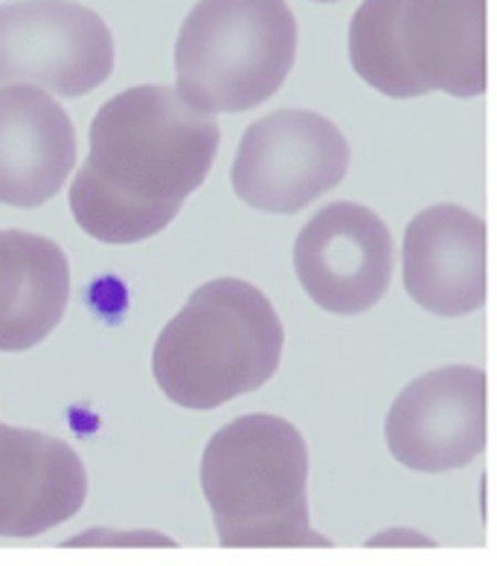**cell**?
I'll list each match as a JSON object with an SVG mask.
<instances>
[{
  "instance_id": "obj_1",
  "label": "cell",
  "mask_w": 497,
  "mask_h": 566,
  "mask_svg": "<svg viewBox=\"0 0 497 566\" xmlns=\"http://www.w3.org/2000/svg\"><path fill=\"white\" fill-rule=\"evenodd\" d=\"M218 125L175 87H128L91 125V155L71 187V212L105 244H137L175 221L216 160Z\"/></svg>"
},
{
  "instance_id": "obj_2",
  "label": "cell",
  "mask_w": 497,
  "mask_h": 566,
  "mask_svg": "<svg viewBox=\"0 0 497 566\" xmlns=\"http://www.w3.org/2000/svg\"><path fill=\"white\" fill-rule=\"evenodd\" d=\"M201 489L227 549L329 546L309 520V448L280 416L221 427L204 448Z\"/></svg>"
},
{
  "instance_id": "obj_3",
  "label": "cell",
  "mask_w": 497,
  "mask_h": 566,
  "mask_svg": "<svg viewBox=\"0 0 497 566\" xmlns=\"http://www.w3.org/2000/svg\"><path fill=\"white\" fill-rule=\"evenodd\" d=\"M286 349L271 300L241 280H213L187 300L155 343L157 387L187 410H213L265 387Z\"/></svg>"
},
{
  "instance_id": "obj_4",
  "label": "cell",
  "mask_w": 497,
  "mask_h": 566,
  "mask_svg": "<svg viewBox=\"0 0 497 566\" xmlns=\"http://www.w3.org/2000/svg\"><path fill=\"white\" fill-rule=\"evenodd\" d=\"M489 0H364L350 27L352 67L393 99L486 94Z\"/></svg>"
},
{
  "instance_id": "obj_5",
  "label": "cell",
  "mask_w": 497,
  "mask_h": 566,
  "mask_svg": "<svg viewBox=\"0 0 497 566\" xmlns=\"http://www.w3.org/2000/svg\"><path fill=\"white\" fill-rule=\"evenodd\" d=\"M294 55L286 0H198L175 44V91L204 114H239L286 85Z\"/></svg>"
},
{
  "instance_id": "obj_6",
  "label": "cell",
  "mask_w": 497,
  "mask_h": 566,
  "mask_svg": "<svg viewBox=\"0 0 497 566\" xmlns=\"http://www.w3.org/2000/svg\"><path fill=\"white\" fill-rule=\"evenodd\" d=\"M114 73V39L94 9L73 0H18L0 7V87L35 85L85 96Z\"/></svg>"
},
{
  "instance_id": "obj_7",
  "label": "cell",
  "mask_w": 497,
  "mask_h": 566,
  "mask_svg": "<svg viewBox=\"0 0 497 566\" xmlns=\"http://www.w3.org/2000/svg\"><path fill=\"white\" fill-rule=\"evenodd\" d=\"M346 169L350 143L332 119L311 111H277L241 137L234 189L253 210L291 216L338 187Z\"/></svg>"
},
{
  "instance_id": "obj_8",
  "label": "cell",
  "mask_w": 497,
  "mask_h": 566,
  "mask_svg": "<svg viewBox=\"0 0 497 566\" xmlns=\"http://www.w3.org/2000/svg\"><path fill=\"white\" fill-rule=\"evenodd\" d=\"M489 433V380L474 366H445L402 389L384 436L396 462L420 473L466 468Z\"/></svg>"
},
{
  "instance_id": "obj_9",
  "label": "cell",
  "mask_w": 497,
  "mask_h": 566,
  "mask_svg": "<svg viewBox=\"0 0 497 566\" xmlns=\"http://www.w3.org/2000/svg\"><path fill=\"white\" fill-rule=\"evenodd\" d=\"M294 271L311 303L329 314L370 311L393 276L387 224L361 203H329L297 235Z\"/></svg>"
},
{
  "instance_id": "obj_10",
  "label": "cell",
  "mask_w": 497,
  "mask_h": 566,
  "mask_svg": "<svg viewBox=\"0 0 497 566\" xmlns=\"http://www.w3.org/2000/svg\"><path fill=\"white\" fill-rule=\"evenodd\" d=\"M486 221L457 203L422 210L404 230V291L436 317H466L489 294Z\"/></svg>"
},
{
  "instance_id": "obj_11",
  "label": "cell",
  "mask_w": 497,
  "mask_h": 566,
  "mask_svg": "<svg viewBox=\"0 0 497 566\" xmlns=\"http://www.w3.org/2000/svg\"><path fill=\"white\" fill-rule=\"evenodd\" d=\"M87 473L71 444L0 424V537H35L76 517Z\"/></svg>"
},
{
  "instance_id": "obj_12",
  "label": "cell",
  "mask_w": 497,
  "mask_h": 566,
  "mask_svg": "<svg viewBox=\"0 0 497 566\" xmlns=\"http://www.w3.org/2000/svg\"><path fill=\"white\" fill-rule=\"evenodd\" d=\"M76 166V128L68 111L35 85L0 87V203L41 207Z\"/></svg>"
},
{
  "instance_id": "obj_13",
  "label": "cell",
  "mask_w": 497,
  "mask_h": 566,
  "mask_svg": "<svg viewBox=\"0 0 497 566\" xmlns=\"http://www.w3.org/2000/svg\"><path fill=\"white\" fill-rule=\"evenodd\" d=\"M71 300L64 250L27 230H0V352L48 340Z\"/></svg>"
},
{
  "instance_id": "obj_14",
  "label": "cell",
  "mask_w": 497,
  "mask_h": 566,
  "mask_svg": "<svg viewBox=\"0 0 497 566\" xmlns=\"http://www.w3.org/2000/svg\"><path fill=\"white\" fill-rule=\"evenodd\" d=\"M318 3H338V0H318Z\"/></svg>"
}]
</instances>
